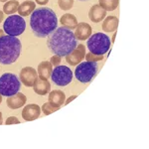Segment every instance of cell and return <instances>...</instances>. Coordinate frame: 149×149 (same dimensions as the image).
Returning <instances> with one entry per match:
<instances>
[{
  "instance_id": "cell-7",
  "label": "cell",
  "mask_w": 149,
  "mask_h": 149,
  "mask_svg": "<svg viewBox=\"0 0 149 149\" xmlns=\"http://www.w3.org/2000/svg\"><path fill=\"white\" fill-rule=\"evenodd\" d=\"M26 29V22L20 15H11L4 21L3 30L7 35L17 37L20 36Z\"/></svg>"
},
{
  "instance_id": "cell-11",
  "label": "cell",
  "mask_w": 149,
  "mask_h": 149,
  "mask_svg": "<svg viewBox=\"0 0 149 149\" xmlns=\"http://www.w3.org/2000/svg\"><path fill=\"white\" fill-rule=\"evenodd\" d=\"M41 111H42V110H41V107L39 105L35 104V103H31V104H27L24 107L21 114H22L24 120L33 121L40 116Z\"/></svg>"
},
{
  "instance_id": "cell-20",
  "label": "cell",
  "mask_w": 149,
  "mask_h": 149,
  "mask_svg": "<svg viewBox=\"0 0 149 149\" xmlns=\"http://www.w3.org/2000/svg\"><path fill=\"white\" fill-rule=\"evenodd\" d=\"M60 22L63 25V27H66L70 29V30H73V29H76L77 25H78V20H77V17L74 15V14H64L63 16L60 19Z\"/></svg>"
},
{
  "instance_id": "cell-24",
  "label": "cell",
  "mask_w": 149,
  "mask_h": 149,
  "mask_svg": "<svg viewBox=\"0 0 149 149\" xmlns=\"http://www.w3.org/2000/svg\"><path fill=\"white\" fill-rule=\"evenodd\" d=\"M59 109H60V107H53V105L50 104V102H48L44 103V104L42 105V107H41V110H42V111L44 112L45 115H50V114H52L53 112L57 111V110Z\"/></svg>"
},
{
  "instance_id": "cell-13",
  "label": "cell",
  "mask_w": 149,
  "mask_h": 149,
  "mask_svg": "<svg viewBox=\"0 0 149 149\" xmlns=\"http://www.w3.org/2000/svg\"><path fill=\"white\" fill-rule=\"evenodd\" d=\"M26 102H27L26 95L18 92L17 93H15V95L7 97L6 103H7V107H8L9 109H20V107H24Z\"/></svg>"
},
{
  "instance_id": "cell-12",
  "label": "cell",
  "mask_w": 149,
  "mask_h": 149,
  "mask_svg": "<svg viewBox=\"0 0 149 149\" xmlns=\"http://www.w3.org/2000/svg\"><path fill=\"white\" fill-rule=\"evenodd\" d=\"M93 32V29L91 27L90 24L86 23V22H81V23H78L76 27V31H74V37H76L77 40L80 41H85L88 40V38L91 37Z\"/></svg>"
},
{
  "instance_id": "cell-5",
  "label": "cell",
  "mask_w": 149,
  "mask_h": 149,
  "mask_svg": "<svg viewBox=\"0 0 149 149\" xmlns=\"http://www.w3.org/2000/svg\"><path fill=\"white\" fill-rule=\"evenodd\" d=\"M20 88V81L16 74L5 73L0 77V93L2 97H11L17 93Z\"/></svg>"
},
{
  "instance_id": "cell-25",
  "label": "cell",
  "mask_w": 149,
  "mask_h": 149,
  "mask_svg": "<svg viewBox=\"0 0 149 149\" xmlns=\"http://www.w3.org/2000/svg\"><path fill=\"white\" fill-rule=\"evenodd\" d=\"M85 59L88 62H97H97L102 61L103 59V55H95L90 52V53H88V54H86Z\"/></svg>"
},
{
  "instance_id": "cell-22",
  "label": "cell",
  "mask_w": 149,
  "mask_h": 149,
  "mask_svg": "<svg viewBox=\"0 0 149 149\" xmlns=\"http://www.w3.org/2000/svg\"><path fill=\"white\" fill-rule=\"evenodd\" d=\"M100 7H102L105 11H113L117 8L119 0H98Z\"/></svg>"
},
{
  "instance_id": "cell-36",
  "label": "cell",
  "mask_w": 149,
  "mask_h": 149,
  "mask_svg": "<svg viewBox=\"0 0 149 149\" xmlns=\"http://www.w3.org/2000/svg\"><path fill=\"white\" fill-rule=\"evenodd\" d=\"M80 1H86V0H80Z\"/></svg>"
},
{
  "instance_id": "cell-27",
  "label": "cell",
  "mask_w": 149,
  "mask_h": 149,
  "mask_svg": "<svg viewBox=\"0 0 149 149\" xmlns=\"http://www.w3.org/2000/svg\"><path fill=\"white\" fill-rule=\"evenodd\" d=\"M18 123H20V120H19L16 116H9L5 121L6 125H10V124H18Z\"/></svg>"
},
{
  "instance_id": "cell-14",
  "label": "cell",
  "mask_w": 149,
  "mask_h": 149,
  "mask_svg": "<svg viewBox=\"0 0 149 149\" xmlns=\"http://www.w3.org/2000/svg\"><path fill=\"white\" fill-rule=\"evenodd\" d=\"M105 17H107V11L98 4H95L91 7L90 11H88V18L92 22L98 23L102 21Z\"/></svg>"
},
{
  "instance_id": "cell-34",
  "label": "cell",
  "mask_w": 149,
  "mask_h": 149,
  "mask_svg": "<svg viewBox=\"0 0 149 149\" xmlns=\"http://www.w3.org/2000/svg\"><path fill=\"white\" fill-rule=\"evenodd\" d=\"M1 102H2V95H1V93H0V104H1Z\"/></svg>"
},
{
  "instance_id": "cell-19",
  "label": "cell",
  "mask_w": 149,
  "mask_h": 149,
  "mask_svg": "<svg viewBox=\"0 0 149 149\" xmlns=\"http://www.w3.org/2000/svg\"><path fill=\"white\" fill-rule=\"evenodd\" d=\"M36 8V3L34 1H31V0H26L23 3L19 4L18 7V13L22 17H26L32 14V12L35 10Z\"/></svg>"
},
{
  "instance_id": "cell-1",
  "label": "cell",
  "mask_w": 149,
  "mask_h": 149,
  "mask_svg": "<svg viewBox=\"0 0 149 149\" xmlns=\"http://www.w3.org/2000/svg\"><path fill=\"white\" fill-rule=\"evenodd\" d=\"M30 26L36 37L46 38L58 27V18L55 11L48 7L35 9L31 14Z\"/></svg>"
},
{
  "instance_id": "cell-30",
  "label": "cell",
  "mask_w": 149,
  "mask_h": 149,
  "mask_svg": "<svg viewBox=\"0 0 149 149\" xmlns=\"http://www.w3.org/2000/svg\"><path fill=\"white\" fill-rule=\"evenodd\" d=\"M4 19V13H3V11H1L0 10V23L2 22V20Z\"/></svg>"
},
{
  "instance_id": "cell-33",
  "label": "cell",
  "mask_w": 149,
  "mask_h": 149,
  "mask_svg": "<svg viewBox=\"0 0 149 149\" xmlns=\"http://www.w3.org/2000/svg\"><path fill=\"white\" fill-rule=\"evenodd\" d=\"M2 124V113H1V111H0V125Z\"/></svg>"
},
{
  "instance_id": "cell-28",
  "label": "cell",
  "mask_w": 149,
  "mask_h": 149,
  "mask_svg": "<svg viewBox=\"0 0 149 149\" xmlns=\"http://www.w3.org/2000/svg\"><path fill=\"white\" fill-rule=\"evenodd\" d=\"M36 3H38L39 5H46V4L49 2V0H35Z\"/></svg>"
},
{
  "instance_id": "cell-29",
  "label": "cell",
  "mask_w": 149,
  "mask_h": 149,
  "mask_svg": "<svg viewBox=\"0 0 149 149\" xmlns=\"http://www.w3.org/2000/svg\"><path fill=\"white\" fill-rule=\"evenodd\" d=\"M76 97H77V95H72V97H70L68 98V100H65V103H64V105L68 104V103H70V102H72V100H74V98H76Z\"/></svg>"
},
{
  "instance_id": "cell-17",
  "label": "cell",
  "mask_w": 149,
  "mask_h": 149,
  "mask_svg": "<svg viewBox=\"0 0 149 149\" xmlns=\"http://www.w3.org/2000/svg\"><path fill=\"white\" fill-rule=\"evenodd\" d=\"M52 72H53V66L50 63V61H43L38 66L37 73L40 79L49 80V78L52 74Z\"/></svg>"
},
{
  "instance_id": "cell-35",
  "label": "cell",
  "mask_w": 149,
  "mask_h": 149,
  "mask_svg": "<svg viewBox=\"0 0 149 149\" xmlns=\"http://www.w3.org/2000/svg\"><path fill=\"white\" fill-rule=\"evenodd\" d=\"M9 1V0H0V2H7Z\"/></svg>"
},
{
  "instance_id": "cell-18",
  "label": "cell",
  "mask_w": 149,
  "mask_h": 149,
  "mask_svg": "<svg viewBox=\"0 0 149 149\" xmlns=\"http://www.w3.org/2000/svg\"><path fill=\"white\" fill-rule=\"evenodd\" d=\"M102 30L103 32L111 33L116 31L117 27H118V18L115 16H107L103 19L102 23Z\"/></svg>"
},
{
  "instance_id": "cell-23",
  "label": "cell",
  "mask_w": 149,
  "mask_h": 149,
  "mask_svg": "<svg viewBox=\"0 0 149 149\" xmlns=\"http://www.w3.org/2000/svg\"><path fill=\"white\" fill-rule=\"evenodd\" d=\"M58 5L62 10H70L74 6V0H58Z\"/></svg>"
},
{
  "instance_id": "cell-6",
  "label": "cell",
  "mask_w": 149,
  "mask_h": 149,
  "mask_svg": "<svg viewBox=\"0 0 149 149\" xmlns=\"http://www.w3.org/2000/svg\"><path fill=\"white\" fill-rule=\"evenodd\" d=\"M98 66L97 62H83L77 65L74 70V77L79 81L83 84L90 83L97 73Z\"/></svg>"
},
{
  "instance_id": "cell-32",
  "label": "cell",
  "mask_w": 149,
  "mask_h": 149,
  "mask_svg": "<svg viewBox=\"0 0 149 149\" xmlns=\"http://www.w3.org/2000/svg\"><path fill=\"white\" fill-rule=\"evenodd\" d=\"M115 36H116V33H114V34H113V36H112V38H111V43H114Z\"/></svg>"
},
{
  "instance_id": "cell-15",
  "label": "cell",
  "mask_w": 149,
  "mask_h": 149,
  "mask_svg": "<svg viewBox=\"0 0 149 149\" xmlns=\"http://www.w3.org/2000/svg\"><path fill=\"white\" fill-rule=\"evenodd\" d=\"M66 100V95L63 91L55 90L49 93V102L55 107H61Z\"/></svg>"
},
{
  "instance_id": "cell-3",
  "label": "cell",
  "mask_w": 149,
  "mask_h": 149,
  "mask_svg": "<svg viewBox=\"0 0 149 149\" xmlns=\"http://www.w3.org/2000/svg\"><path fill=\"white\" fill-rule=\"evenodd\" d=\"M22 44L17 37L4 35L0 38V64L11 65L18 60Z\"/></svg>"
},
{
  "instance_id": "cell-26",
  "label": "cell",
  "mask_w": 149,
  "mask_h": 149,
  "mask_svg": "<svg viewBox=\"0 0 149 149\" xmlns=\"http://www.w3.org/2000/svg\"><path fill=\"white\" fill-rule=\"evenodd\" d=\"M61 60H62V57L58 56V55H55V56H53L51 58V60H50V63L52 64V66L57 67V66H59V65L61 64Z\"/></svg>"
},
{
  "instance_id": "cell-2",
  "label": "cell",
  "mask_w": 149,
  "mask_h": 149,
  "mask_svg": "<svg viewBox=\"0 0 149 149\" xmlns=\"http://www.w3.org/2000/svg\"><path fill=\"white\" fill-rule=\"evenodd\" d=\"M49 50L54 55L60 57H66L73 52L78 46V42L74 32L66 27L57 28L47 40Z\"/></svg>"
},
{
  "instance_id": "cell-9",
  "label": "cell",
  "mask_w": 149,
  "mask_h": 149,
  "mask_svg": "<svg viewBox=\"0 0 149 149\" xmlns=\"http://www.w3.org/2000/svg\"><path fill=\"white\" fill-rule=\"evenodd\" d=\"M37 78V71L34 68H32V67H24L20 71V74H19V79L22 81V84L24 86H29V88L33 86Z\"/></svg>"
},
{
  "instance_id": "cell-31",
  "label": "cell",
  "mask_w": 149,
  "mask_h": 149,
  "mask_svg": "<svg viewBox=\"0 0 149 149\" xmlns=\"http://www.w3.org/2000/svg\"><path fill=\"white\" fill-rule=\"evenodd\" d=\"M4 33H5L4 30H1V29H0V38H1L2 36H4Z\"/></svg>"
},
{
  "instance_id": "cell-21",
  "label": "cell",
  "mask_w": 149,
  "mask_h": 149,
  "mask_svg": "<svg viewBox=\"0 0 149 149\" xmlns=\"http://www.w3.org/2000/svg\"><path fill=\"white\" fill-rule=\"evenodd\" d=\"M19 7V1L18 0H9V1L5 2L3 6V13L7 14V15H11L14 14L18 10Z\"/></svg>"
},
{
  "instance_id": "cell-8",
  "label": "cell",
  "mask_w": 149,
  "mask_h": 149,
  "mask_svg": "<svg viewBox=\"0 0 149 149\" xmlns=\"http://www.w3.org/2000/svg\"><path fill=\"white\" fill-rule=\"evenodd\" d=\"M51 78L57 86H66L73 80V72L67 66H57L53 70Z\"/></svg>"
},
{
  "instance_id": "cell-10",
  "label": "cell",
  "mask_w": 149,
  "mask_h": 149,
  "mask_svg": "<svg viewBox=\"0 0 149 149\" xmlns=\"http://www.w3.org/2000/svg\"><path fill=\"white\" fill-rule=\"evenodd\" d=\"M85 56H86L85 45L80 44L79 46L76 47V49L73 52H71L69 55H67L66 61L71 66H77V65L81 63V61L85 59Z\"/></svg>"
},
{
  "instance_id": "cell-4",
  "label": "cell",
  "mask_w": 149,
  "mask_h": 149,
  "mask_svg": "<svg viewBox=\"0 0 149 149\" xmlns=\"http://www.w3.org/2000/svg\"><path fill=\"white\" fill-rule=\"evenodd\" d=\"M88 49L95 55H104L110 49V39L107 34L95 33L88 39Z\"/></svg>"
},
{
  "instance_id": "cell-16",
  "label": "cell",
  "mask_w": 149,
  "mask_h": 149,
  "mask_svg": "<svg viewBox=\"0 0 149 149\" xmlns=\"http://www.w3.org/2000/svg\"><path fill=\"white\" fill-rule=\"evenodd\" d=\"M33 90L34 92L39 95H45L51 91V84L48 80H43V79H38L35 81L33 85Z\"/></svg>"
}]
</instances>
